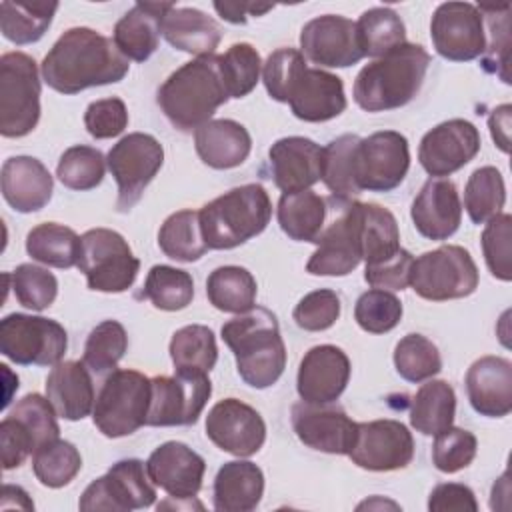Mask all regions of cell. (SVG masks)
Instances as JSON below:
<instances>
[{
	"label": "cell",
	"mask_w": 512,
	"mask_h": 512,
	"mask_svg": "<svg viewBox=\"0 0 512 512\" xmlns=\"http://www.w3.org/2000/svg\"><path fill=\"white\" fill-rule=\"evenodd\" d=\"M128 68V58L112 38L76 26L66 30L44 56L42 78L60 94H78L92 86L120 82Z\"/></svg>",
	"instance_id": "cell-1"
},
{
	"label": "cell",
	"mask_w": 512,
	"mask_h": 512,
	"mask_svg": "<svg viewBox=\"0 0 512 512\" xmlns=\"http://www.w3.org/2000/svg\"><path fill=\"white\" fill-rule=\"evenodd\" d=\"M262 80L270 98L286 102L292 114L304 122L332 120L348 104L342 78L310 68L296 48L274 50L262 66Z\"/></svg>",
	"instance_id": "cell-2"
},
{
	"label": "cell",
	"mask_w": 512,
	"mask_h": 512,
	"mask_svg": "<svg viewBox=\"0 0 512 512\" xmlns=\"http://www.w3.org/2000/svg\"><path fill=\"white\" fill-rule=\"evenodd\" d=\"M230 98L218 54L196 56L174 70L158 88V106L170 124L192 132L212 120Z\"/></svg>",
	"instance_id": "cell-3"
},
{
	"label": "cell",
	"mask_w": 512,
	"mask_h": 512,
	"mask_svg": "<svg viewBox=\"0 0 512 512\" xmlns=\"http://www.w3.org/2000/svg\"><path fill=\"white\" fill-rule=\"evenodd\" d=\"M220 334L236 358L240 378L248 386L264 390L278 382L286 368V346L278 320L268 308L252 306L228 320Z\"/></svg>",
	"instance_id": "cell-4"
},
{
	"label": "cell",
	"mask_w": 512,
	"mask_h": 512,
	"mask_svg": "<svg viewBox=\"0 0 512 512\" xmlns=\"http://www.w3.org/2000/svg\"><path fill=\"white\" fill-rule=\"evenodd\" d=\"M430 54L420 44H402L366 64L354 80V102L366 112L406 106L422 88Z\"/></svg>",
	"instance_id": "cell-5"
},
{
	"label": "cell",
	"mask_w": 512,
	"mask_h": 512,
	"mask_svg": "<svg viewBox=\"0 0 512 512\" xmlns=\"http://www.w3.org/2000/svg\"><path fill=\"white\" fill-rule=\"evenodd\" d=\"M198 214L208 250H230L264 232L272 202L264 186L244 184L204 204Z\"/></svg>",
	"instance_id": "cell-6"
},
{
	"label": "cell",
	"mask_w": 512,
	"mask_h": 512,
	"mask_svg": "<svg viewBox=\"0 0 512 512\" xmlns=\"http://www.w3.org/2000/svg\"><path fill=\"white\" fill-rule=\"evenodd\" d=\"M150 406V378L138 370H112L94 402V426L106 438H122L134 434L146 424Z\"/></svg>",
	"instance_id": "cell-7"
},
{
	"label": "cell",
	"mask_w": 512,
	"mask_h": 512,
	"mask_svg": "<svg viewBox=\"0 0 512 512\" xmlns=\"http://www.w3.org/2000/svg\"><path fill=\"white\" fill-rule=\"evenodd\" d=\"M40 120V78L32 56L6 52L0 58V134L22 138Z\"/></svg>",
	"instance_id": "cell-8"
},
{
	"label": "cell",
	"mask_w": 512,
	"mask_h": 512,
	"mask_svg": "<svg viewBox=\"0 0 512 512\" xmlns=\"http://www.w3.org/2000/svg\"><path fill=\"white\" fill-rule=\"evenodd\" d=\"M306 270L314 276H346L362 260L360 202L332 196L326 224L316 240Z\"/></svg>",
	"instance_id": "cell-9"
},
{
	"label": "cell",
	"mask_w": 512,
	"mask_h": 512,
	"mask_svg": "<svg viewBox=\"0 0 512 512\" xmlns=\"http://www.w3.org/2000/svg\"><path fill=\"white\" fill-rule=\"evenodd\" d=\"M478 268L470 252L462 246H440L424 252L412 262V290L432 302L466 298L478 288Z\"/></svg>",
	"instance_id": "cell-10"
},
{
	"label": "cell",
	"mask_w": 512,
	"mask_h": 512,
	"mask_svg": "<svg viewBox=\"0 0 512 512\" xmlns=\"http://www.w3.org/2000/svg\"><path fill=\"white\" fill-rule=\"evenodd\" d=\"M80 240L78 268L84 272L90 290L118 294L134 284L140 260L122 234L110 228H92Z\"/></svg>",
	"instance_id": "cell-11"
},
{
	"label": "cell",
	"mask_w": 512,
	"mask_h": 512,
	"mask_svg": "<svg viewBox=\"0 0 512 512\" xmlns=\"http://www.w3.org/2000/svg\"><path fill=\"white\" fill-rule=\"evenodd\" d=\"M68 348L60 322L32 314H8L0 320V352L22 366H54Z\"/></svg>",
	"instance_id": "cell-12"
},
{
	"label": "cell",
	"mask_w": 512,
	"mask_h": 512,
	"mask_svg": "<svg viewBox=\"0 0 512 512\" xmlns=\"http://www.w3.org/2000/svg\"><path fill=\"white\" fill-rule=\"evenodd\" d=\"M162 162L164 148L152 134L130 132L110 148L106 164L118 184L116 208L120 212H128L140 202L146 186L162 168Z\"/></svg>",
	"instance_id": "cell-13"
},
{
	"label": "cell",
	"mask_w": 512,
	"mask_h": 512,
	"mask_svg": "<svg viewBox=\"0 0 512 512\" xmlns=\"http://www.w3.org/2000/svg\"><path fill=\"white\" fill-rule=\"evenodd\" d=\"M146 464L138 458H126L112 464V468L90 482L80 496L78 508L84 512L112 510L128 512L148 508L156 500Z\"/></svg>",
	"instance_id": "cell-14"
},
{
	"label": "cell",
	"mask_w": 512,
	"mask_h": 512,
	"mask_svg": "<svg viewBox=\"0 0 512 512\" xmlns=\"http://www.w3.org/2000/svg\"><path fill=\"white\" fill-rule=\"evenodd\" d=\"M210 394L212 382L208 374L176 372L174 376H154L150 378L146 426L196 424Z\"/></svg>",
	"instance_id": "cell-15"
},
{
	"label": "cell",
	"mask_w": 512,
	"mask_h": 512,
	"mask_svg": "<svg viewBox=\"0 0 512 512\" xmlns=\"http://www.w3.org/2000/svg\"><path fill=\"white\" fill-rule=\"evenodd\" d=\"M408 168L410 148L404 134L382 130L360 138L354 154V178L360 192H390L404 182Z\"/></svg>",
	"instance_id": "cell-16"
},
{
	"label": "cell",
	"mask_w": 512,
	"mask_h": 512,
	"mask_svg": "<svg viewBox=\"0 0 512 512\" xmlns=\"http://www.w3.org/2000/svg\"><path fill=\"white\" fill-rule=\"evenodd\" d=\"M430 38L436 52L450 62H470L486 50V24L476 4L444 2L430 22Z\"/></svg>",
	"instance_id": "cell-17"
},
{
	"label": "cell",
	"mask_w": 512,
	"mask_h": 512,
	"mask_svg": "<svg viewBox=\"0 0 512 512\" xmlns=\"http://www.w3.org/2000/svg\"><path fill=\"white\" fill-rule=\"evenodd\" d=\"M348 456L364 470H400L414 458V438L402 422L392 418L360 422Z\"/></svg>",
	"instance_id": "cell-18"
},
{
	"label": "cell",
	"mask_w": 512,
	"mask_h": 512,
	"mask_svg": "<svg viewBox=\"0 0 512 512\" xmlns=\"http://www.w3.org/2000/svg\"><path fill=\"white\" fill-rule=\"evenodd\" d=\"M302 54L326 68H348L364 58L356 22L340 14L316 16L300 32Z\"/></svg>",
	"instance_id": "cell-19"
},
{
	"label": "cell",
	"mask_w": 512,
	"mask_h": 512,
	"mask_svg": "<svg viewBox=\"0 0 512 512\" xmlns=\"http://www.w3.org/2000/svg\"><path fill=\"white\" fill-rule=\"evenodd\" d=\"M206 436L220 450L246 458L256 454L266 440L264 418L238 398L216 402L206 416Z\"/></svg>",
	"instance_id": "cell-20"
},
{
	"label": "cell",
	"mask_w": 512,
	"mask_h": 512,
	"mask_svg": "<svg viewBox=\"0 0 512 512\" xmlns=\"http://www.w3.org/2000/svg\"><path fill=\"white\" fill-rule=\"evenodd\" d=\"M480 144V132L472 122L452 118L422 136L418 160L430 176H450L480 152Z\"/></svg>",
	"instance_id": "cell-21"
},
{
	"label": "cell",
	"mask_w": 512,
	"mask_h": 512,
	"mask_svg": "<svg viewBox=\"0 0 512 512\" xmlns=\"http://www.w3.org/2000/svg\"><path fill=\"white\" fill-rule=\"evenodd\" d=\"M292 428L302 444L326 454H348L358 424L340 408L332 404L296 402L292 406Z\"/></svg>",
	"instance_id": "cell-22"
},
{
	"label": "cell",
	"mask_w": 512,
	"mask_h": 512,
	"mask_svg": "<svg viewBox=\"0 0 512 512\" xmlns=\"http://www.w3.org/2000/svg\"><path fill=\"white\" fill-rule=\"evenodd\" d=\"M350 370V360L342 348L332 344L314 346L298 366V396L310 404H332L346 390Z\"/></svg>",
	"instance_id": "cell-23"
},
{
	"label": "cell",
	"mask_w": 512,
	"mask_h": 512,
	"mask_svg": "<svg viewBox=\"0 0 512 512\" xmlns=\"http://www.w3.org/2000/svg\"><path fill=\"white\" fill-rule=\"evenodd\" d=\"M150 480L160 486L170 498L192 500L206 472L204 458L184 442H164L146 460Z\"/></svg>",
	"instance_id": "cell-24"
},
{
	"label": "cell",
	"mask_w": 512,
	"mask_h": 512,
	"mask_svg": "<svg viewBox=\"0 0 512 512\" xmlns=\"http://www.w3.org/2000/svg\"><path fill=\"white\" fill-rule=\"evenodd\" d=\"M270 174L282 194L302 192L322 180L324 148L304 136H286L268 150Z\"/></svg>",
	"instance_id": "cell-25"
},
{
	"label": "cell",
	"mask_w": 512,
	"mask_h": 512,
	"mask_svg": "<svg viewBox=\"0 0 512 512\" xmlns=\"http://www.w3.org/2000/svg\"><path fill=\"white\" fill-rule=\"evenodd\" d=\"M410 218L420 236L428 240H448L460 228L462 220L456 184L446 178L426 180L412 202Z\"/></svg>",
	"instance_id": "cell-26"
},
{
	"label": "cell",
	"mask_w": 512,
	"mask_h": 512,
	"mask_svg": "<svg viewBox=\"0 0 512 512\" xmlns=\"http://www.w3.org/2000/svg\"><path fill=\"white\" fill-rule=\"evenodd\" d=\"M466 394L480 416L502 418L512 410V362L482 356L466 372Z\"/></svg>",
	"instance_id": "cell-27"
},
{
	"label": "cell",
	"mask_w": 512,
	"mask_h": 512,
	"mask_svg": "<svg viewBox=\"0 0 512 512\" xmlns=\"http://www.w3.org/2000/svg\"><path fill=\"white\" fill-rule=\"evenodd\" d=\"M2 196L16 212L30 214L42 210L54 192L48 168L34 156H12L0 172Z\"/></svg>",
	"instance_id": "cell-28"
},
{
	"label": "cell",
	"mask_w": 512,
	"mask_h": 512,
	"mask_svg": "<svg viewBox=\"0 0 512 512\" xmlns=\"http://www.w3.org/2000/svg\"><path fill=\"white\" fill-rule=\"evenodd\" d=\"M174 2H136L114 26V44L134 62L148 60L162 34V18Z\"/></svg>",
	"instance_id": "cell-29"
},
{
	"label": "cell",
	"mask_w": 512,
	"mask_h": 512,
	"mask_svg": "<svg viewBox=\"0 0 512 512\" xmlns=\"http://www.w3.org/2000/svg\"><path fill=\"white\" fill-rule=\"evenodd\" d=\"M46 398L64 420H82L94 410V384L88 366L78 360H60L46 378Z\"/></svg>",
	"instance_id": "cell-30"
},
{
	"label": "cell",
	"mask_w": 512,
	"mask_h": 512,
	"mask_svg": "<svg viewBox=\"0 0 512 512\" xmlns=\"http://www.w3.org/2000/svg\"><path fill=\"white\" fill-rule=\"evenodd\" d=\"M194 144L200 160L216 170L240 166L252 150V138L248 130L230 118L208 120L196 128Z\"/></svg>",
	"instance_id": "cell-31"
},
{
	"label": "cell",
	"mask_w": 512,
	"mask_h": 512,
	"mask_svg": "<svg viewBox=\"0 0 512 512\" xmlns=\"http://www.w3.org/2000/svg\"><path fill=\"white\" fill-rule=\"evenodd\" d=\"M264 494V474L250 460L224 462L214 478V510L250 512Z\"/></svg>",
	"instance_id": "cell-32"
},
{
	"label": "cell",
	"mask_w": 512,
	"mask_h": 512,
	"mask_svg": "<svg viewBox=\"0 0 512 512\" xmlns=\"http://www.w3.org/2000/svg\"><path fill=\"white\" fill-rule=\"evenodd\" d=\"M162 36L176 50L204 56L214 54L222 40V30L206 12L174 6L162 18Z\"/></svg>",
	"instance_id": "cell-33"
},
{
	"label": "cell",
	"mask_w": 512,
	"mask_h": 512,
	"mask_svg": "<svg viewBox=\"0 0 512 512\" xmlns=\"http://www.w3.org/2000/svg\"><path fill=\"white\" fill-rule=\"evenodd\" d=\"M278 224L296 242L316 244L328 216V200L308 190L282 194L278 200Z\"/></svg>",
	"instance_id": "cell-34"
},
{
	"label": "cell",
	"mask_w": 512,
	"mask_h": 512,
	"mask_svg": "<svg viewBox=\"0 0 512 512\" xmlns=\"http://www.w3.org/2000/svg\"><path fill=\"white\" fill-rule=\"evenodd\" d=\"M456 414V394L446 380L422 384L410 404V424L424 436H436L452 426Z\"/></svg>",
	"instance_id": "cell-35"
},
{
	"label": "cell",
	"mask_w": 512,
	"mask_h": 512,
	"mask_svg": "<svg viewBox=\"0 0 512 512\" xmlns=\"http://www.w3.org/2000/svg\"><path fill=\"white\" fill-rule=\"evenodd\" d=\"M360 240L366 266L392 258L402 248L394 214L380 204L360 202Z\"/></svg>",
	"instance_id": "cell-36"
},
{
	"label": "cell",
	"mask_w": 512,
	"mask_h": 512,
	"mask_svg": "<svg viewBox=\"0 0 512 512\" xmlns=\"http://www.w3.org/2000/svg\"><path fill=\"white\" fill-rule=\"evenodd\" d=\"M82 240L80 236L62 224L44 222L34 226L26 236V252L32 260L54 268L78 266Z\"/></svg>",
	"instance_id": "cell-37"
},
{
	"label": "cell",
	"mask_w": 512,
	"mask_h": 512,
	"mask_svg": "<svg viewBox=\"0 0 512 512\" xmlns=\"http://www.w3.org/2000/svg\"><path fill=\"white\" fill-rule=\"evenodd\" d=\"M256 278L242 266H220L206 280V296L220 312L242 314L256 302Z\"/></svg>",
	"instance_id": "cell-38"
},
{
	"label": "cell",
	"mask_w": 512,
	"mask_h": 512,
	"mask_svg": "<svg viewBox=\"0 0 512 512\" xmlns=\"http://www.w3.org/2000/svg\"><path fill=\"white\" fill-rule=\"evenodd\" d=\"M58 2H2L0 30L6 40L24 46L38 42L50 28Z\"/></svg>",
	"instance_id": "cell-39"
},
{
	"label": "cell",
	"mask_w": 512,
	"mask_h": 512,
	"mask_svg": "<svg viewBox=\"0 0 512 512\" xmlns=\"http://www.w3.org/2000/svg\"><path fill=\"white\" fill-rule=\"evenodd\" d=\"M160 250L178 262H196L208 246L202 236L200 214L196 210H178L170 214L158 232Z\"/></svg>",
	"instance_id": "cell-40"
},
{
	"label": "cell",
	"mask_w": 512,
	"mask_h": 512,
	"mask_svg": "<svg viewBox=\"0 0 512 512\" xmlns=\"http://www.w3.org/2000/svg\"><path fill=\"white\" fill-rule=\"evenodd\" d=\"M356 30L362 54L370 58H382L406 44L404 22L388 6H376L362 12L356 22Z\"/></svg>",
	"instance_id": "cell-41"
},
{
	"label": "cell",
	"mask_w": 512,
	"mask_h": 512,
	"mask_svg": "<svg viewBox=\"0 0 512 512\" xmlns=\"http://www.w3.org/2000/svg\"><path fill=\"white\" fill-rule=\"evenodd\" d=\"M170 358L176 372L208 374L218 360L214 332L202 324H190L172 334Z\"/></svg>",
	"instance_id": "cell-42"
},
{
	"label": "cell",
	"mask_w": 512,
	"mask_h": 512,
	"mask_svg": "<svg viewBox=\"0 0 512 512\" xmlns=\"http://www.w3.org/2000/svg\"><path fill=\"white\" fill-rule=\"evenodd\" d=\"M360 136L342 134L328 142L324 148L322 160V182L332 192V196L342 200H352V196L360 194L354 178V154Z\"/></svg>",
	"instance_id": "cell-43"
},
{
	"label": "cell",
	"mask_w": 512,
	"mask_h": 512,
	"mask_svg": "<svg viewBox=\"0 0 512 512\" xmlns=\"http://www.w3.org/2000/svg\"><path fill=\"white\" fill-rule=\"evenodd\" d=\"M506 202V186L498 168H476L464 188V208L474 224H484L502 212Z\"/></svg>",
	"instance_id": "cell-44"
},
{
	"label": "cell",
	"mask_w": 512,
	"mask_h": 512,
	"mask_svg": "<svg viewBox=\"0 0 512 512\" xmlns=\"http://www.w3.org/2000/svg\"><path fill=\"white\" fill-rule=\"evenodd\" d=\"M142 296L148 298L158 310L176 312L192 302L194 280L186 270L156 264L146 276Z\"/></svg>",
	"instance_id": "cell-45"
},
{
	"label": "cell",
	"mask_w": 512,
	"mask_h": 512,
	"mask_svg": "<svg viewBox=\"0 0 512 512\" xmlns=\"http://www.w3.org/2000/svg\"><path fill=\"white\" fill-rule=\"evenodd\" d=\"M82 468L78 448L68 440H50L32 456V470L42 486L62 488L74 480Z\"/></svg>",
	"instance_id": "cell-46"
},
{
	"label": "cell",
	"mask_w": 512,
	"mask_h": 512,
	"mask_svg": "<svg viewBox=\"0 0 512 512\" xmlns=\"http://www.w3.org/2000/svg\"><path fill=\"white\" fill-rule=\"evenodd\" d=\"M394 366L406 382L418 384L442 370V358L432 340L422 334H406L394 348Z\"/></svg>",
	"instance_id": "cell-47"
},
{
	"label": "cell",
	"mask_w": 512,
	"mask_h": 512,
	"mask_svg": "<svg viewBox=\"0 0 512 512\" xmlns=\"http://www.w3.org/2000/svg\"><path fill=\"white\" fill-rule=\"evenodd\" d=\"M106 172V158L98 148L92 146H70L64 150V154L58 160L56 166V176L58 180L78 192H86L96 188Z\"/></svg>",
	"instance_id": "cell-48"
},
{
	"label": "cell",
	"mask_w": 512,
	"mask_h": 512,
	"mask_svg": "<svg viewBox=\"0 0 512 512\" xmlns=\"http://www.w3.org/2000/svg\"><path fill=\"white\" fill-rule=\"evenodd\" d=\"M128 348V336L118 320H104L92 328L86 338L82 362L94 374H104L116 370Z\"/></svg>",
	"instance_id": "cell-49"
},
{
	"label": "cell",
	"mask_w": 512,
	"mask_h": 512,
	"mask_svg": "<svg viewBox=\"0 0 512 512\" xmlns=\"http://www.w3.org/2000/svg\"><path fill=\"white\" fill-rule=\"evenodd\" d=\"M222 74L228 88L230 98H244L250 94L258 80L262 70V60L258 50L248 42H236L232 44L222 56Z\"/></svg>",
	"instance_id": "cell-50"
},
{
	"label": "cell",
	"mask_w": 512,
	"mask_h": 512,
	"mask_svg": "<svg viewBox=\"0 0 512 512\" xmlns=\"http://www.w3.org/2000/svg\"><path fill=\"white\" fill-rule=\"evenodd\" d=\"M354 318L364 332L384 334L398 326L402 318V302L388 290L372 288L356 300Z\"/></svg>",
	"instance_id": "cell-51"
},
{
	"label": "cell",
	"mask_w": 512,
	"mask_h": 512,
	"mask_svg": "<svg viewBox=\"0 0 512 512\" xmlns=\"http://www.w3.org/2000/svg\"><path fill=\"white\" fill-rule=\"evenodd\" d=\"M10 278L14 296L24 308L40 312L56 300L58 280L46 268L34 264H20Z\"/></svg>",
	"instance_id": "cell-52"
},
{
	"label": "cell",
	"mask_w": 512,
	"mask_h": 512,
	"mask_svg": "<svg viewBox=\"0 0 512 512\" xmlns=\"http://www.w3.org/2000/svg\"><path fill=\"white\" fill-rule=\"evenodd\" d=\"M482 252L490 274L498 280L510 282L512 268H510V254H512V216L510 214H496L486 222L482 230Z\"/></svg>",
	"instance_id": "cell-53"
},
{
	"label": "cell",
	"mask_w": 512,
	"mask_h": 512,
	"mask_svg": "<svg viewBox=\"0 0 512 512\" xmlns=\"http://www.w3.org/2000/svg\"><path fill=\"white\" fill-rule=\"evenodd\" d=\"M10 416L16 418L32 436L36 450L50 442L56 440L60 434L58 422H56V410L50 404L48 398H44L38 392L26 394L16 402V406L10 410ZM34 450V452H36Z\"/></svg>",
	"instance_id": "cell-54"
},
{
	"label": "cell",
	"mask_w": 512,
	"mask_h": 512,
	"mask_svg": "<svg viewBox=\"0 0 512 512\" xmlns=\"http://www.w3.org/2000/svg\"><path fill=\"white\" fill-rule=\"evenodd\" d=\"M478 440L470 430L448 426L436 434L432 446V462L440 472L454 474L472 464L476 458Z\"/></svg>",
	"instance_id": "cell-55"
},
{
	"label": "cell",
	"mask_w": 512,
	"mask_h": 512,
	"mask_svg": "<svg viewBox=\"0 0 512 512\" xmlns=\"http://www.w3.org/2000/svg\"><path fill=\"white\" fill-rule=\"evenodd\" d=\"M482 16L486 18L484 24H488L490 40L486 42L484 50V68L498 74V66H502L504 78L510 82L508 76V48H510V4L502 6H478Z\"/></svg>",
	"instance_id": "cell-56"
},
{
	"label": "cell",
	"mask_w": 512,
	"mask_h": 512,
	"mask_svg": "<svg viewBox=\"0 0 512 512\" xmlns=\"http://www.w3.org/2000/svg\"><path fill=\"white\" fill-rule=\"evenodd\" d=\"M340 316V298L334 290L320 288L308 292L296 304L292 318L306 332H322L334 326Z\"/></svg>",
	"instance_id": "cell-57"
},
{
	"label": "cell",
	"mask_w": 512,
	"mask_h": 512,
	"mask_svg": "<svg viewBox=\"0 0 512 512\" xmlns=\"http://www.w3.org/2000/svg\"><path fill=\"white\" fill-rule=\"evenodd\" d=\"M84 126L96 140H106L122 134L128 126V110L124 100L112 96L94 100L84 112Z\"/></svg>",
	"instance_id": "cell-58"
},
{
	"label": "cell",
	"mask_w": 512,
	"mask_h": 512,
	"mask_svg": "<svg viewBox=\"0 0 512 512\" xmlns=\"http://www.w3.org/2000/svg\"><path fill=\"white\" fill-rule=\"evenodd\" d=\"M412 254L400 248L392 258L370 264L364 270V280L372 288L380 290H404L410 284V270H412Z\"/></svg>",
	"instance_id": "cell-59"
},
{
	"label": "cell",
	"mask_w": 512,
	"mask_h": 512,
	"mask_svg": "<svg viewBox=\"0 0 512 512\" xmlns=\"http://www.w3.org/2000/svg\"><path fill=\"white\" fill-rule=\"evenodd\" d=\"M0 448H2V468L12 470L24 464V460L34 454L36 446L28 430L10 414L0 422Z\"/></svg>",
	"instance_id": "cell-60"
},
{
	"label": "cell",
	"mask_w": 512,
	"mask_h": 512,
	"mask_svg": "<svg viewBox=\"0 0 512 512\" xmlns=\"http://www.w3.org/2000/svg\"><path fill=\"white\" fill-rule=\"evenodd\" d=\"M430 512H476L478 502L470 486L458 482L438 484L428 496Z\"/></svg>",
	"instance_id": "cell-61"
},
{
	"label": "cell",
	"mask_w": 512,
	"mask_h": 512,
	"mask_svg": "<svg viewBox=\"0 0 512 512\" xmlns=\"http://www.w3.org/2000/svg\"><path fill=\"white\" fill-rule=\"evenodd\" d=\"M272 4H252V2H214V10L222 20L232 24H246V16H262L272 10Z\"/></svg>",
	"instance_id": "cell-62"
},
{
	"label": "cell",
	"mask_w": 512,
	"mask_h": 512,
	"mask_svg": "<svg viewBox=\"0 0 512 512\" xmlns=\"http://www.w3.org/2000/svg\"><path fill=\"white\" fill-rule=\"evenodd\" d=\"M510 114H512V106L502 104V106L494 108L488 118V128H490L492 140L506 154L510 150Z\"/></svg>",
	"instance_id": "cell-63"
}]
</instances>
